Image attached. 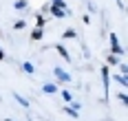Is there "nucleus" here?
Masks as SVG:
<instances>
[]
</instances>
